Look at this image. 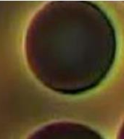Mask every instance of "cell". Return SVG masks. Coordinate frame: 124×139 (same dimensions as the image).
<instances>
[{"instance_id":"obj_1","label":"cell","mask_w":124,"mask_h":139,"mask_svg":"<svg viewBox=\"0 0 124 139\" xmlns=\"http://www.w3.org/2000/svg\"><path fill=\"white\" fill-rule=\"evenodd\" d=\"M28 65L50 90L65 95L91 91L110 72L117 37L107 15L86 1H50L33 16L25 38Z\"/></svg>"},{"instance_id":"obj_2","label":"cell","mask_w":124,"mask_h":139,"mask_svg":"<svg viewBox=\"0 0 124 139\" xmlns=\"http://www.w3.org/2000/svg\"><path fill=\"white\" fill-rule=\"evenodd\" d=\"M28 139H105L92 128L82 124L57 122L47 125Z\"/></svg>"},{"instance_id":"obj_3","label":"cell","mask_w":124,"mask_h":139,"mask_svg":"<svg viewBox=\"0 0 124 139\" xmlns=\"http://www.w3.org/2000/svg\"><path fill=\"white\" fill-rule=\"evenodd\" d=\"M117 139H124V122L119 130Z\"/></svg>"}]
</instances>
